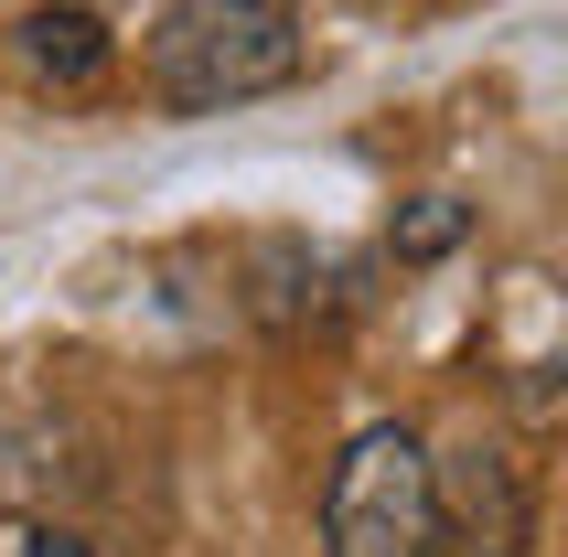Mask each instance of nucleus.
Returning <instances> with one entry per match:
<instances>
[{
    "instance_id": "nucleus-6",
    "label": "nucleus",
    "mask_w": 568,
    "mask_h": 557,
    "mask_svg": "<svg viewBox=\"0 0 568 557\" xmlns=\"http://www.w3.org/2000/svg\"><path fill=\"white\" fill-rule=\"evenodd\" d=\"M0 557H87V547L54 536V526H11V536H0Z\"/></svg>"
},
{
    "instance_id": "nucleus-3",
    "label": "nucleus",
    "mask_w": 568,
    "mask_h": 557,
    "mask_svg": "<svg viewBox=\"0 0 568 557\" xmlns=\"http://www.w3.org/2000/svg\"><path fill=\"white\" fill-rule=\"evenodd\" d=\"M429 547L440 557H526L537 547V494L505 439H462L429 462Z\"/></svg>"
},
{
    "instance_id": "nucleus-1",
    "label": "nucleus",
    "mask_w": 568,
    "mask_h": 557,
    "mask_svg": "<svg viewBox=\"0 0 568 557\" xmlns=\"http://www.w3.org/2000/svg\"><path fill=\"white\" fill-rule=\"evenodd\" d=\"M301 75V22L280 0H172L151 32L161 108H247Z\"/></svg>"
},
{
    "instance_id": "nucleus-5",
    "label": "nucleus",
    "mask_w": 568,
    "mask_h": 557,
    "mask_svg": "<svg viewBox=\"0 0 568 557\" xmlns=\"http://www.w3.org/2000/svg\"><path fill=\"white\" fill-rule=\"evenodd\" d=\"M440 247H462V204H440V193H429V204L397 225V257H440Z\"/></svg>"
},
{
    "instance_id": "nucleus-7",
    "label": "nucleus",
    "mask_w": 568,
    "mask_h": 557,
    "mask_svg": "<svg viewBox=\"0 0 568 557\" xmlns=\"http://www.w3.org/2000/svg\"><path fill=\"white\" fill-rule=\"evenodd\" d=\"M87 11H97V0H87Z\"/></svg>"
},
{
    "instance_id": "nucleus-4",
    "label": "nucleus",
    "mask_w": 568,
    "mask_h": 557,
    "mask_svg": "<svg viewBox=\"0 0 568 557\" xmlns=\"http://www.w3.org/2000/svg\"><path fill=\"white\" fill-rule=\"evenodd\" d=\"M22 64L43 87H97V75H108V22H97L87 0H43L22 22Z\"/></svg>"
},
{
    "instance_id": "nucleus-2",
    "label": "nucleus",
    "mask_w": 568,
    "mask_h": 557,
    "mask_svg": "<svg viewBox=\"0 0 568 557\" xmlns=\"http://www.w3.org/2000/svg\"><path fill=\"white\" fill-rule=\"evenodd\" d=\"M322 547L333 557H429V450L418 429L376 418L344 439V462L322 483Z\"/></svg>"
}]
</instances>
